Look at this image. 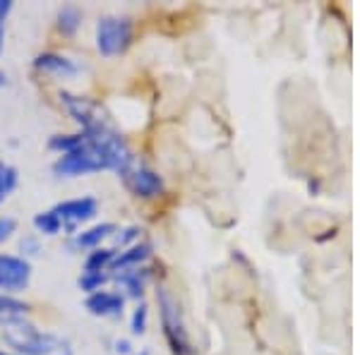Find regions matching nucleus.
I'll return each instance as SVG.
<instances>
[{"mask_svg": "<svg viewBox=\"0 0 360 355\" xmlns=\"http://www.w3.org/2000/svg\"><path fill=\"white\" fill-rule=\"evenodd\" d=\"M15 228H17L15 219H0V245H3L10 235H13Z\"/></svg>", "mask_w": 360, "mask_h": 355, "instance_id": "obj_23", "label": "nucleus"}, {"mask_svg": "<svg viewBox=\"0 0 360 355\" xmlns=\"http://www.w3.org/2000/svg\"><path fill=\"white\" fill-rule=\"evenodd\" d=\"M22 250L29 252V254H37L39 252V243L32 240V238H27V240H22Z\"/></svg>", "mask_w": 360, "mask_h": 355, "instance_id": "obj_25", "label": "nucleus"}, {"mask_svg": "<svg viewBox=\"0 0 360 355\" xmlns=\"http://www.w3.org/2000/svg\"><path fill=\"white\" fill-rule=\"evenodd\" d=\"M139 238V228H135V226H130V228H125L123 231V235H115V243H118V245H130L132 240H137Z\"/></svg>", "mask_w": 360, "mask_h": 355, "instance_id": "obj_24", "label": "nucleus"}, {"mask_svg": "<svg viewBox=\"0 0 360 355\" xmlns=\"http://www.w3.org/2000/svg\"><path fill=\"white\" fill-rule=\"evenodd\" d=\"M17 188V171L10 164L0 161V205L8 200V195Z\"/></svg>", "mask_w": 360, "mask_h": 355, "instance_id": "obj_19", "label": "nucleus"}, {"mask_svg": "<svg viewBox=\"0 0 360 355\" xmlns=\"http://www.w3.org/2000/svg\"><path fill=\"white\" fill-rule=\"evenodd\" d=\"M152 257V245L149 243H132L130 247L123 250V252L115 254L111 269L113 271H123V269H137L144 262Z\"/></svg>", "mask_w": 360, "mask_h": 355, "instance_id": "obj_10", "label": "nucleus"}, {"mask_svg": "<svg viewBox=\"0 0 360 355\" xmlns=\"http://www.w3.org/2000/svg\"><path fill=\"white\" fill-rule=\"evenodd\" d=\"M147 278H149V271L142 269V266H137V269H123L115 273V281L120 283V288H123L130 298H142Z\"/></svg>", "mask_w": 360, "mask_h": 355, "instance_id": "obj_13", "label": "nucleus"}, {"mask_svg": "<svg viewBox=\"0 0 360 355\" xmlns=\"http://www.w3.org/2000/svg\"><path fill=\"white\" fill-rule=\"evenodd\" d=\"M98 202L94 197H77V200H65L60 205H56L51 212L56 214L58 221L63 224V228L72 231L77 224H84V221L96 217Z\"/></svg>", "mask_w": 360, "mask_h": 355, "instance_id": "obj_8", "label": "nucleus"}, {"mask_svg": "<svg viewBox=\"0 0 360 355\" xmlns=\"http://www.w3.org/2000/svg\"><path fill=\"white\" fill-rule=\"evenodd\" d=\"M115 231H118V228H115V224L91 226V228H86V231H82V233H77V235H75L72 245L79 247V250H96L103 240H106V238H111Z\"/></svg>", "mask_w": 360, "mask_h": 355, "instance_id": "obj_12", "label": "nucleus"}, {"mask_svg": "<svg viewBox=\"0 0 360 355\" xmlns=\"http://www.w3.org/2000/svg\"><path fill=\"white\" fill-rule=\"evenodd\" d=\"M27 312H29V305L13 298V295L0 293V324H3V327L22 322V319L27 317Z\"/></svg>", "mask_w": 360, "mask_h": 355, "instance_id": "obj_14", "label": "nucleus"}, {"mask_svg": "<svg viewBox=\"0 0 360 355\" xmlns=\"http://www.w3.org/2000/svg\"><path fill=\"white\" fill-rule=\"evenodd\" d=\"M115 351H118V353H130V341H115Z\"/></svg>", "mask_w": 360, "mask_h": 355, "instance_id": "obj_26", "label": "nucleus"}, {"mask_svg": "<svg viewBox=\"0 0 360 355\" xmlns=\"http://www.w3.org/2000/svg\"><path fill=\"white\" fill-rule=\"evenodd\" d=\"M98 171H108V168L103 164L101 156L86 144V139L79 149L70 151V154H63L53 164V173L60 178H79V176H89V173H98Z\"/></svg>", "mask_w": 360, "mask_h": 355, "instance_id": "obj_4", "label": "nucleus"}, {"mask_svg": "<svg viewBox=\"0 0 360 355\" xmlns=\"http://www.w3.org/2000/svg\"><path fill=\"white\" fill-rule=\"evenodd\" d=\"M123 183L125 188L132 192L135 197H142V200H152V197H159L161 192L166 190L164 178L159 176L156 171L147 166H127L123 173Z\"/></svg>", "mask_w": 360, "mask_h": 355, "instance_id": "obj_5", "label": "nucleus"}, {"mask_svg": "<svg viewBox=\"0 0 360 355\" xmlns=\"http://www.w3.org/2000/svg\"><path fill=\"white\" fill-rule=\"evenodd\" d=\"M82 144H84V132H77V135H56V137H51L49 147L63 156V154H70V151L79 149Z\"/></svg>", "mask_w": 360, "mask_h": 355, "instance_id": "obj_17", "label": "nucleus"}, {"mask_svg": "<svg viewBox=\"0 0 360 355\" xmlns=\"http://www.w3.org/2000/svg\"><path fill=\"white\" fill-rule=\"evenodd\" d=\"M132 41V22L127 17H103L96 25V49L101 56L113 58L127 51Z\"/></svg>", "mask_w": 360, "mask_h": 355, "instance_id": "obj_3", "label": "nucleus"}, {"mask_svg": "<svg viewBox=\"0 0 360 355\" xmlns=\"http://www.w3.org/2000/svg\"><path fill=\"white\" fill-rule=\"evenodd\" d=\"M84 305L94 317H118L123 314L125 298L115 290H96V293L86 295Z\"/></svg>", "mask_w": 360, "mask_h": 355, "instance_id": "obj_9", "label": "nucleus"}, {"mask_svg": "<svg viewBox=\"0 0 360 355\" xmlns=\"http://www.w3.org/2000/svg\"><path fill=\"white\" fill-rule=\"evenodd\" d=\"M34 67L41 70V72L56 75V77H75L77 75V65L70 58L58 53H41L34 60Z\"/></svg>", "mask_w": 360, "mask_h": 355, "instance_id": "obj_11", "label": "nucleus"}, {"mask_svg": "<svg viewBox=\"0 0 360 355\" xmlns=\"http://www.w3.org/2000/svg\"><path fill=\"white\" fill-rule=\"evenodd\" d=\"M60 101L65 103L68 113L82 125V132H89V130H96V127L106 125V120L101 118V110H98V106L91 98L70 94V91H60Z\"/></svg>", "mask_w": 360, "mask_h": 355, "instance_id": "obj_7", "label": "nucleus"}, {"mask_svg": "<svg viewBox=\"0 0 360 355\" xmlns=\"http://www.w3.org/2000/svg\"><path fill=\"white\" fill-rule=\"evenodd\" d=\"M147 322H149V307L144 305H137V310L132 312V317H130V329H132V334L135 336H142L144 331H147Z\"/></svg>", "mask_w": 360, "mask_h": 355, "instance_id": "obj_21", "label": "nucleus"}, {"mask_svg": "<svg viewBox=\"0 0 360 355\" xmlns=\"http://www.w3.org/2000/svg\"><path fill=\"white\" fill-rule=\"evenodd\" d=\"M111 281V276H108L106 271H96V273H86L82 271V276H79V288L84 290V293H96V290H101L103 283Z\"/></svg>", "mask_w": 360, "mask_h": 355, "instance_id": "obj_20", "label": "nucleus"}, {"mask_svg": "<svg viewBox=\"0 0 360 355\" xmlns=\"http://www.w3.org/2000/svg\"><path fill=\"white\" fill-rule=\"evenodd\" d=\"M32 281V264L17 254H0V290L20 293Z\"/></svg>", "mask_w": 360, "mask_h": 355, "instance_id": "obj_6", "label": "nucleus"}, {"mask_svg": "<svg viewBox=\"0 0 360 355\" xmlns=\"http://www.w3.org/2000/svg\"><path fill=\"white\" fill-rule=\"evenodd\" d=\"M3 339L8 346L15 348L17 355H72L65 341L58 339L56 334L32 327L25 319L5 327Z\"/></svg>", "mask_w": 360, "mask_h": 355, "instance_id": "obj_1", "label": "nucleus"}, {"mask_svg": "<svg viewBox=\"0 0 360 355\" xmlns=\"http://www.w3.org/2000/svg\"><path fill=\"white\" fill-rule=\"evenodd\" d=\"M3 84H5V75L0 72V86H3Z\"/></svg>", "mask_w": 360, "mask_h": 355, "instance_id": "obj_27", "label": "nucleus"}, {"mask_svg": "<svg viewBox=\"0 0 360 355\" xmlns=\"http://www.w3.org/2000/svg\"><path fill=\"white\" fill-rule=\"evenodd\" d=\"M139 355H149V353H139Z\"/></svg>", "mask_w": 360, "mask_h": 355, "instance_id": "obj_28", "label": "nucleus"}, {"mask_svg": "<svg viewBox=\"0 0 360 355\" xmlns=\"http://www.w3.org/2000/svg\"><path fill=\"white\" fill-rule=\"evenodd\" d=\"M115 254H118V252H115L113 247H96L94 252L86 254V259H84V271H86V273H96V271L111 269Z\"/></svg>", "mask_w": 360, "mask_h": 355, "instance_id": "obj_15", "label": "nucleus"}, {"mask_svg": "<svg viewBox=\"0 0 360 355\" xmlns=\"http://www.w3.org/2000/svg\"><path fill=\"white\" fill-rule=\"evenodd\" d=\"M34 226H37L39 233H44V235H58V233L63 231V224L58 221V217L53 212H41L34 217Z\"/></svg>", "mask_w": 360, "mask_h": 355, "instance_id": "obj_18", "label": "nucleus"}, {"mask_svg": "<svg viewBox=\"0 0 360 355\" xmlns=\"http://www.w3.org/2000/svg\"><path fill=\"white\" fill-rule=\"evenodd\" d=\"M13 3L10 0H0V51H3V39H5V20H8Z\"/></svg>", "mask_w": 360, "mask_h": 355, "instance_id": "obj_22", "label": "nucleus"}, {"mask_svg": "<svg viewBox=\"0 0 360 355\" xmlns=\"http://www.w3.org/2000/svg\"><path fill=\"white\" fill-rule=\"evenodd\" d=\"M79 25H82V13H79L75 5H65V8L58 13V29H60L63 34H68V37H72L79 29Z\"/></svg>", "mask_w": 360, "mask_h": 355, "instance_id": "obj_16", "label": "nucleus"}, {"mask_svg": "<svg viewBox=\"0 0 360 355\" xmlns=\"http://www.w3.org/2000/svg\"><path fill=\"white\" fill-rule=\"evenodd\" d=\"M156 302H159L164 336H166L168 346H171L173 355H195L193 343H190V336H188V329H185L183 312H180L176 298H173L166 288H159L156 290Z\"/></svg>", "mask_w": 360, "mask_h": 355, "instance_id": "obj_2", "label": "nucleus"}]
</instances>
